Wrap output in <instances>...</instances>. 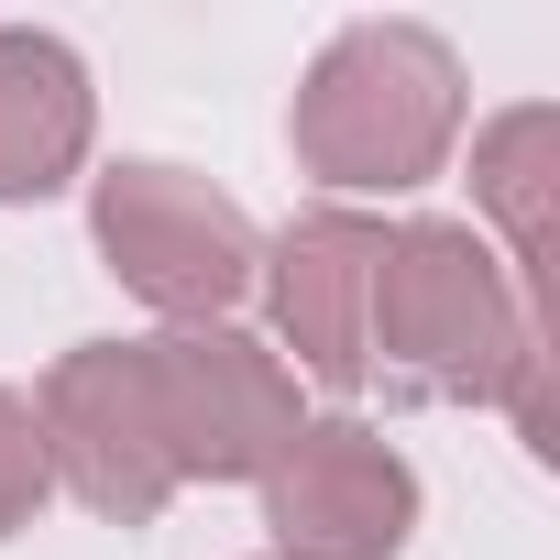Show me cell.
I'll use <instances>...</instances> for the list:
<instances>
[{"label": "cell", "instance_id": "obj_1", "mask_svg": "<svg viewBox=\"0 0 560 560\" xmlns=\"http://www.w3.org/2000/svg\"><path fill=\"white\" fill-rule=\"evenodd\" d=\"M374 363L407 396H494L549 462V330L472 220H407L374 264Z\"/></svg>", "mask_w": 560, "mask_h": 560}, {"label": "cell", "instance_id": "obj_2", "mask_svg": "<svg viewBox=\"0 0 560 560\" xmlns=\"http://www.w3.org/2000/svg\"><path fill=\"white\" fill-rule=\"evenodd\" d=\"M287 132L319 187H429L462 132V56L429 23H352L308 67Z\"/></svg>", "mask_w": 560, "mask_h": 560}, {"label": "cell", "instance_id": "obj_3", "mask_svg": "<svg viewBox=\"0 0 560 560\" xmlns=\"http://www.w3.org/2000/svg\"><path fill=\"white\" fill-rule=\"evenodd\" d=\"M89 231H100L121 287L143 308L187 319V330H220V308L253 287V264H264L253 220L209 176H187V165H110L100 198H89Z\"/></svg>", "mask_w": 560, "mask_h": 560}, {"label": "cell", "instance_id": "obj_4", "mask_svg": "<svg viewBox=\"0 0 560 560\" xmlns=\"http://www.w3.org/2000/svg\"><path fill=\"white\" fill-rule=\"evenodd\" d=\"M143 374H154V429H165L176 483H264L275 462H287V440L308 429L287 363L253 352L242 330L143 341Z\"/></svg>", "mask_w": 560, "mask_h": 560}, {"label": "cell", "instance_id": "obj_5", "mask_svg": "<svg viewBox=\"0 0 560 560\" xmlns=\"http://www.w3.org/2000/svg\"><path fill=\"white\" fill-rule=\"evenodd\" d=\"M34 429H45V472H67L78 505H100V516H121V527L165 516L176 462H165V429H154L143 341H78V352L45 374Z\"/></svg>", "mask_w": 560, "mask_h": 560}, {"label": "cell", "instance_id": "obj_6", "mask_svg": "<svg viewBox=\"0 0 560 560\" xmlns=\"http://www.w3.org/2000/svg\"><path fill=\"white\" fill-rule=\"evenodd\" d=\"M264 527L287 560H396L418 527V472L363 418H308L264 472Z\"/></svg>", "mask_w": 560, "mask_h": 560}, {"label": "cell", "instance_id": "obj_7", "mask_svg": "<svg viewBox=\"0 0 560 560\" xmlns=\"http://www.w3.org/2000/svg\"><path fill=\"white\" fill-rule=\"evenodd\" d=\"M374 264H385V231L363 209H308V220L275 231V253H264L275 330L298 341V363L330 396L374 385Z\"/></svg>", "mask_w": 560, "mask_h": 560}, {"label": "cell", "instance_id": "obj_8", "mask_svg": "<svg viewBox=\"0 0 560 560\" xmlns=\"http://www.w3.org/2000/svg\"><path fill=\"white\" fill-rule=\"evenodd\" d=\"M89 154V67L0 23V198H56Z\"/></svg>", "mask_w": 560, "mask_h": 560}, {"label": "cell", "instance_id": "obj_9", "mask_svg": "<svg viewBox=\"0 0 560 560\" xmlns=\"http://www.w3.org/2000/svg\"><path fill=\"white\" fill-rule=\"evenodd\" d=\"M549 165H560V110L549 100H516L505 121H483L472 143V198L505 220V275H516V298L538 308L549 298Z\"/></svg>", "mask_w": 560, "mask_h": 560}, {"label": "cell", "instance_id": "obj_10", "mask_svg": "<svg viewBox=\"0 0 560 560\" xmlns=\"http://www.w3.org/2000/svg\"><path fill=\"white\" fill-rule=\"evenodd\" d=\"M56 494V472H45V429H34V407L23 396H0V538L12 527H34V505Z\"/></svg>", "mask_w": 560, "mask_h": 560}]
</instances>
